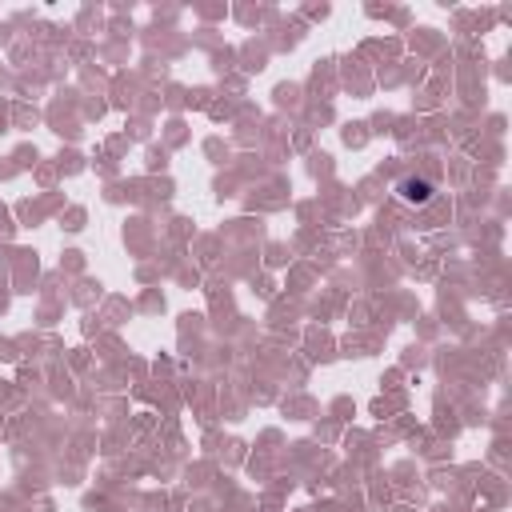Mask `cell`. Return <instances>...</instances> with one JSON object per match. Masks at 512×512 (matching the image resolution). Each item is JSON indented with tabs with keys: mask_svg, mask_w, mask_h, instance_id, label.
I'll use <instances>...</instances> for the list:
<instances>
[{
	"mask_svg": "<svg viewBox=\"0 0 512 512\" xmlns=\"http://www.w3.org/2000/svg\"><path fill=\"white\" fill-rule=\"evenodd\" d=\"M396 192H400V200H408V204H428L432 200V180H424V176H404L400 184H396Z\"/></svg>",
	"mask_w": 512,
	"mask_h": 512,
	"instance_id": "6da1fadb",
	"label": "cell"
}]
</instances>
